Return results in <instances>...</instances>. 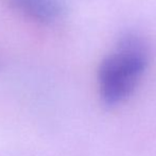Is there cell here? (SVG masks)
<instances>
[{"label": "cell", "mask_w": 156, "mask_h": 156, "mask_svg": "<svg viewBox=\"0 0 156 156\" xmlns=\"http://www.w3.org/2000/svg\"><path fill=\"white\" fill-rule=\"evenodd\" d=\"M16 8L43 23L56 21L64 13L62 0H10Z\"/></svg>", "instance_id": "obj_2"}, {"label": "cell", "mask_w": 156, "mask_h": 156, "mask_svg": "<svg viewBox=\"0 0 156 156\" xmlns=\"http://www.w3.org/2000/svg\"><path fill=\"white\" fill-rule=\"evenodd\" d=\"M149 64V47L138 33L126 32L102 60L98 83L102 102L113 107L134 93Z\"/></svg>", "instance_id": "obj_1"}]
</instances>
